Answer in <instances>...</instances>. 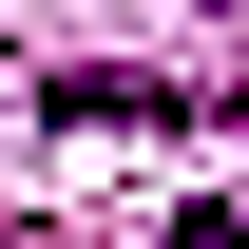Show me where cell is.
Returning <instances> with one entry per match:
<instances>
[{"label":"cell","mask_w":249,"mask_h":249,"mask_svg":"<svg viewBox=\"0 0 249 249\" xmlns=\"http://www.w3.org/2000/svg\"><path fill=\"white\" fill-rule=\"evenodd\" d=\"M58 115L77 134H192L211 96H173V77H58Z\"/></svg>","instance_id":"6da1fadb"},{"label":"cell","mask_w":249,"mask_h":249,"mask_svg":"<svg viewBox=\"0 0 249 249\" xmlns=\"http://www.w3.org/2000/svg\"><path fill=\"white\" fill-rule=\"evenodd\" d=\"M154 249H249V230H230V211H173V230H154Z\"/></svg>","instance_id":"7a4b0ae2"},{"label":"cell","mask_w":249,"mask_h":249,"mask_svg":"<svg viewBox=\"0 0 249 249\" xmlns=\"http://www.w3.org/2000/svg\"><path fill=\"white\" fill-rule=\"evenodd\" d=\"M192 19H230V0H192Z\"/></svg>","instance_id":"3957f363"}]
</instances>
